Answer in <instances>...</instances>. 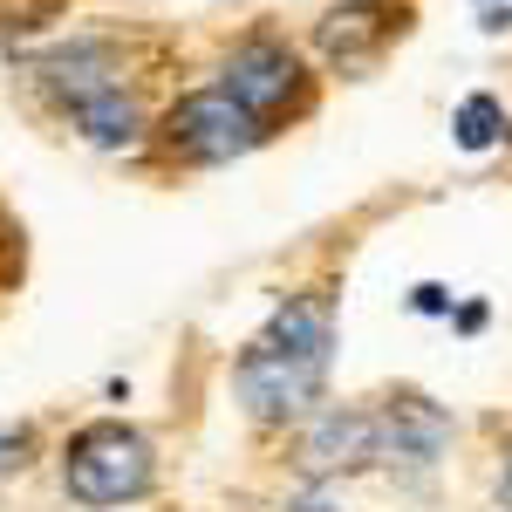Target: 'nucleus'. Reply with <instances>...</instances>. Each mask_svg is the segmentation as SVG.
I'll use <instances>...</instances> for the list:
<instances>
[{
    "mask_svg": "<svg viewBox=\"0 0 512 512\" xmlns=\"http://www.w3.org/2000/svg\"><path fill=\"white\" fill-rule=\"evenodd\" d=\"M328 349H335L328 301L301 294V301L274 308V321L246 342V355H239V369H233L246 417L253 424H294V417H308V403L328 383Z\"/></svg>",
    "mask_w": 512,
    "mask_h": 512,
    "instance_id": "obj_1",
    "label": "nucleus"
},
{
    "mask_svg": "<svg viewBox=\"0 0 512 512\" xmlns=\"http://www.w3.org/2000/svg\"><path fill=\"white\" fill-rule=\"evenodd\" d=\"M151 478H158L151 444L130 431V424H89V431H76L69 451H62V485H69V499H82V506L144 499Z\"/></svg>",
    "mask_w": 512,
    "mask_h": 512,
    "instance_id": "obj_2",
    "label": "nucleus"
},
{
    "mask_svg": "<svg viewBox=\"0 0 512 512\" xmlns=\"http://www.w3.org/2000/svg\"><path fill=\"white\" fill-rule=\"evenodd\" d=\"M267 130L239 110L226 89H198L185 103H171L164 117V151L171 158H192V164H226V158H246Z\"/></svg>",
    "mask_w": 512,
    "mask_h": 512,
    "instance_id": "obj_3",
    "label": "nucleus"
},
{
    "mask_svg": "<svg viewBox=\"0 0 512 512\" xmlns=\"http://www.w3.org/2000/svg\"><path fill=\"white\" fill-rule=\"evenodd\" d=\"M219 89H226L239 110L267 130V123L301 96V55H294L287 41H274V35L239 41L233 55H226V82H219Z\"/></svg>",
    "mask_w": 512,
    "mask_h": 512,
    "instance_id": "obj_4",
    "label": "nucleus"
},
{
    "mask_svg": "<svg viewBox=\"0 0 512 512\" xmlns=\"http://www.w3.org/2000/svg\"><path fill=\"white\" fill-rule=\"evenodd\" d=\"M403 28H410V7H396V0H342V7H328V21L315 28V48L342 76H355V69H369Z\"/></svg>",
    "mask_w": 512,
    "mask_h": 512,
    "instance_id": "obj_5",
    "label": "nucleus"
},
{
    "mask_svg": "<svg viewBox=\"0 0 512 512\" xmlns=\"http://www.w3.org/2000/svg\"><path fill=\"white\" fill-rule=\"evenodd\" d=\"M369 417H376V458H383V465L431 472L437 458H444V444H451V417L437 410L431 396H417V390L390 396V403L369 410Z\"/></svg>",
    "mask_w": 512,
    "mask_h": 512,
    "instance_id": "obj_6",
    "label": "nucleus"
},
{
    "mask_svg": "<svg viewBox=\"0 0 512 512\" xmlns=\"http://www.w3.org/2000/svg\"><path fill=\"white\" fill-rule=\"evenodd\" d=\"M376 458V417L369 410H321L315 424L301 431V478H335V472H355Z\"/></svg>",
    "mask_w": 512,
    "mask_h": 512,
    "instance_id": "obj_7",
    "label": "nucleus"
},
{
    "mask_svg": "<svg viewBox=\"0 0 512 512\" xmlns=\"http://www.w3.org/2000/svg\"><path fill=\"white\" fill-rule=\"evenodd\" d=\"M69 117H76V130L89 137V144H103V151H130L137 144V103L123 96V89H96V96H82V103H69Z\"/></svg>",
    "mask_w": 512,
    "mask_h": 512,
    "instance_id": "obj_8",
    "label": "nucleus"
},
{
    "mask_svg": "<svg viewBox=\"0 0 512 512\" xmlns=\"http://www.w3.org/2000/svg\"><path fill=\"white\" fill-rule=\"evenodd\" d=\"M451 130H458L465 151H492V144L506 137V110H499V96H465L458 117H451Z\"/></svg>",
    "mask_w": 512,
    "mask_h": 512,
    "instance_id": "obj_9",
    "label": "nucleus"
},
{
    "mask_svg": "<svg viewBox=\"0 0 512 512\" xmlns=\"http://www.w3.org/2000/svg\"><path fill=\"white\" fill-rule=\"evenodd\" d=\"M28 444H35V431H28V424H21V431H0V472H7V465H28V458H21Z\"/></svg>",
    "mask_w": 512,
    "mask_h": 512,
    "instance_id": "obj_10",
    "label": "nucleus"
},
{
    "mask_svg": "<svg viewBox=\"0 0 512 512\" xmlns=\"http://www.w3.org/2000/svg\"><path fill=\"white\" fill-rule=\"evenodd\" d=\"M444 308H451L444 287H417V315H444Z\"/></svg>",
    "mask_w": 512,
    "mask_h": 512,
    "instance_id": "obj_11",
    "label": "nucleus"
},
{
    "mask_svg": "<svg viewBox=\"0 0 512 512\" xmlns=\"http://www.w3.org/2000/svg\"><path fill=\"white\" fill-rule=\"evenodd\" d=\"M287 512H342V506H335V499H321V492H308V499H294Z\"/></svg>",
    "mask_w": 512,
    "mask_h": 512,
    "instance_id": "obj_12",
    "label": "nucleus"
},
{
    "mask_svg": "<svg viewBox=\"0 0 512 512\" xmlns=\"http://www.w3.org/2000/svg\"><path fill=\"white\" fill-rule=\"evenodd\" d=\"M499 499L512 506V451H506V472H499Z\"/></svg>",
    "mask_w": 512,
    "mask_h": 512,
    "instance_id": "obj_13",
    "label": "nucleus"
}]
</instances>
